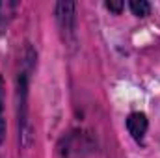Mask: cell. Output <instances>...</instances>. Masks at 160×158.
<instances>
[{"label": "cell", "mask_w": 160, "mask_h": 158, "mask_svg": "<svg viewBox=\"0 0 160 158\" xmlns=\"http://www.w3.org/2000/svg\"><path fill=\"white\" fill-rule=\"evenodd\" d=\"M56 21L62 30L65 43H73L77 36V4L75 2H58L56 4Z\"/></svg>", "instance_id": "7a4b0ae2"}, {"label": "cell", "mask_w": 160, "mask_h": 158, "mask_svg": "<svg viewBox=\"0 0 160 158\" xmlns=\"http://www.w3.org/2000/svg\"><path fill=\"white\" fill-rule=\"evenodd\" d=\"M125 125H127V130H128V134L132 136L134 141H138V143L143 141L145 132H147V128H149V119H147L145 114H142V112H132V114H128Z\"/></svg>", "instance_id": "3957f363"}, {"label": "cell", "mask_w": 160, "mask_h": 158, "mask_svg": "<svg viewBox=\"0 0 160 158\" xmlns=\"http://www.w3.org/2000/svg\"><path fill=\"white\" fill-rule=\"evenodd\" d=\"M36 60H38L36 50L30 45H26L21 69L17 73V121H19V138L22 147L28 145V136H30L28 134V87H30L32 71L36 67Z\"/></svg>", "instance_id": "6da1fadb"}, {"label": "cell", "mask_w": 160, "mask_h": 158, "mask_svg": "<svg viewBox=\"0 0 160 158\" xmlns=\"http://www.w3.org/2000/svg\"><path fill=\"white\" fill-rule=\"evenodd\" d=\"M17 6L19 4L15 0H0V34H4L9 28V24L17 13Z\"/></svg>", "instance_id": "277c9868"}, {"label": "cell", "mask_w": 160, "mask_h": 158, "mask_svg": "<svg viewBox=\"0 0 160 158\" xmlns=\"http://www.w3.org/2000/svg\"><path fill=\"white\" fill-rule=\"evenodd\" d=\"M104 6H106V9H110L114 13H121V9L125 7V2L123 0H108Z\"/></svg>", "instance_id": "52a82bcc"}, {"label": "cell", "mask_w": 160, "mask_h": 158, "mask_svg": "<svg viewBox=\"0 0 160 158\" xmlns=\"http://www.w3.org/2000/svg\"><path fill=\"white\" fill-rule=\"evenodd\" d=\"M128 7L136 17H147L151 13V4L147 0H130Z\"/></svg>", "instance_id": "8992f818"}, {"label": "cell", "mask_w": 160, "mask_h": 158, "mask_svg": "<svg viewBox=\"0 0 160 158\" xmlns=\"http://www.w3.org/2000/svg\"><path fill=\"white\" fill-rule=\"evenodd\" d=\"M6 84H4V78L0 75V145L6 138Z\"/></svg>", "instance_id": "5b68a950"}]
</instances>
